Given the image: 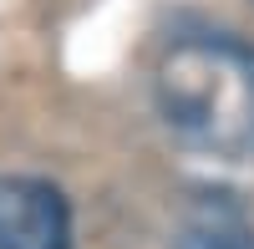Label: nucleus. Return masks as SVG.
Here are the masks:
<instances>
[{
  "mask_svg": "<svg viewBox=\"0 0 254 249\" xmlns=\"http://www.w3.org/2000/svg\"><path fill=\"white\" fill-rule=\"evenodd\" d=\"M153 107L178 142L214 158H254V46L183 36L153 66Z\"/></svg>",
  "mask_w": 254,
  "mask_h": 249,
  "instance_id": "f257e3e1",
  "label": "nucleus"
},
{
  "mask_svg": "<svg viewBox=\"0 0 254 249\" xmlns=\"http://www.w3.org/2000/svg\"><path fill=\"white\" fill-rule=\"evenodd\" d=\"M0 249H71L66 193L31 173H0Z\"/></svg>",
  "mask_w": 254,
  "mask_h": 249,
  "instance_id": "f03ea898",
  "label": "nucleus"
},
{
  "mask_svg": "<svg viewBox=\"0 0 254 249\" xmlns=\"http://www.w3.org/2000/svg\"><path fill=\"white\" fill-rule=\"evenodd\" d=\"M178 249H254V234L249 229H239V224H193L183 239H178Z\"/></svg>",
  "mask_w": 254,
  "mask_h": 249,
  "instance_id": "7ed1b4c3",
  "label": "nucleus"
}]
</instances>
